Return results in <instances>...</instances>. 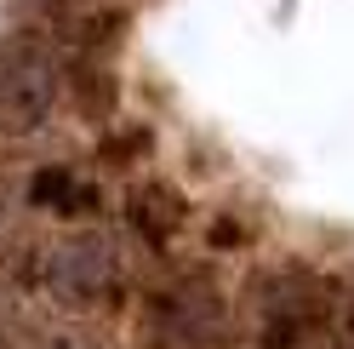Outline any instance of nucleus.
I'll list each match as a JSON object with an SVG mask.
<instances>
[{
    "label": "nucleus",
    "mask_w": 354,
    "mask_h": 349,
    "mask_svg": "<svg viewBox=\"0 0 354 349\" xmlns=\"http://www.w3.org/2000/svg\"><path fill=\"white\" fill-rule=\"evenodd\" d=\"M337 287H343L337 275L303 264V258L257 275V287H252L257 338H252V349H320L331 332Z\"/></svg>",
    "instance_id": "f03ea898"
},
{
    "label": "nucleus",
    "mask_w": 354,
    "mask_h": 349,
    "mask_svg": "<svg viewBox=\"0 0 354 349\" xmlns=\"http://www.w3.org/2000/svg\"><path fill=\"white\" fill-rule=\"evenodd\" d=\"M206 235H212V247H217V252H246V247H252V229L240 224V217H217Z\"/></svg>",
    "instance_id": "1a4fd4ad"
},
{
    "label": "nucleus",
    "mask_w": 354,
    "mask_h": 349,
    "mask_svg": "<svg viewBox=\"0 0 354 349\" xmlns=\"http://www.w3.org/2000/svg\"><path fill=\"white\" fill-rule=\"evenodd\" d=\"M326 349H354V275L337 287V310H331V332Z\"/></svg>",
    "instance_id": "6e6552de"
},
{
    "label": "nucleus",
    "mask_w": 354,
    "mask_h": 349,
    "mask_svg": "<svg viewBox=\"0 0 354 349\" xmlns=\"http://www.w3.org/2000/svg\"><path fill=\"white\" fill-rule=\"evenodd\" d=\"M138 326L149 349H229L234 303L212 275H171L143 292Z\"/></svg>",
    "instance_id": "7ed1b4c3"
},
{
    "label": "nucleus",
    "mask_w": 354,
    "mask_h": 349,
    "mask_svg": "<svg viewBox=\"0 0 354 349\" xmlns=\"http://www.w3.org/2000/svg\"><path fill=\"white\" fill-rule=\"evenodd\" d=\"M63 103V46L40 29L0 40V143H24Z\"/></svg>",
    "instance_id": "20e7f679"
},
{
    "label": "nucleus",
    "mask_w": 354,
    "mask_h": 349,
    "mask_svg": "<svg viewBox=\"0 0 354 349\" xmlns=\"http://www.w3.org/2000/svg\"><path fill=\"white\" fill-rule=\"evenodd\" d=\"M17 332H24V326H17V315H12V292H6V269H0V349H6V343H17Z\"/></svg>",
    "instance_id": "9d476101"
},
{
    "label": "nucleus",
    "mask_w": 354,
    "mask_h": 349,
    "mask_svg": "<svg viewBox=\"0 0 354 349\" xmlns=\"http://www.w3.org/2000/svg\"><path fill=\"white\" fill-rule=\"evenodd\" d=\"M320 349H326V343H320Z\"/></svg>",
    "instance_id": "9b49d317"
},
{
    "label": "nucleus",
    "mask_w": 354,
    "mask_h": 349,
    "mask_svg": "<svg viewBox=\"0 0 354 349\" xmlns=\"http://www.w3.org/2000/svg\"><path fill=\"white\" fill-rule=\"evenodd\" d=\"M12 275L24 287L46 292L52 303H63L75 321L103 315L126 298V269L115 241L103 235H57V241H24V252L12 258Z\"/></svg>",
    "instance_id": "f257e3e1"
},
{
    "label": "nucleus",
    "mask_w": 354,
    "mask_h": 349,
    "mask_svg": "<svg viewBox=\"0 0 354 349\" xmlns=\"http://www.w3.org/2000/svg\"><path fill=\"white\" fill-rule=\"evenodd\" d=\"M29 206L52 212V217H92V212L103 206V195H97V184H86L80 172L52 166V172H35V184H29Z\"/></svg>",
    "instance_id": "423d86ee"
},
{
    "label": "nucleus",
    "mask_w": 354,
    "mask_h": 349,
    "mask_svg": "<svg viewBox=\"0 0 354 349\" xmlns=\"http://www.w3.org/2000/svg\"><path fill=\"white\" fill-rule=\"evenodd\" d=\"M126 229L149 252H171L177 235L189 229V201L166 184H131L126 189Z\"/></svg>",
    "instance_id": "39448f33"
},
{
    "label": "nucleus",
    "mask_w": 354,
    "mask_h": 349,
    "mask_svg": "<svg viewBox=\"0 0 354 349\" xmlns=\"http://www.w3.org/2000/svg\"><path fill=\"white\" fill-rule=\"evenodd\" d=\"M17 349H115L109 332L97 321H46V326H29V332H17Z\"/></svg>",
    "instance_id": "0eeeda50"
}]
</instances>
